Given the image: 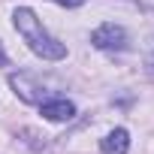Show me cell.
<instances>
[{
    "instance_id": "obj_1",
    "label": "cell",
    "mask_w": 154,
    "mask_h": 154,
    "mask_svg": "<svg viewBox=\"0 0 154 154\" xmlns=\"http://www.w3.org/2000/svg\"><path fill=\"white\" fill-rule=\"evenodd\" d=\"M12 21H15V27H18V33L24 36V42L39 54V57H45V60H60V57H66V45L63 42H57L54 36H48L45 33V27H42V21L30 12V9H15V15H12Z\"/></svg>"
},
{
    "instance_id": "obj_2",
    "label": "cell",
    "mask_w": 154,
    "mask_h": 154,
    "mask_svg": "<svg viewBox=\"0 0 154 154\" xmlns=\"http://www.w3.org/2000/svg\"><path fill=\"white\" fill-rule=\"evenodd\" d=\"M91 42L103 51H124L127 48V30L121 24H100L94 33H91Z\"/></svg>"
},
{
    "instance_id": "obj_3",
    "label": "cell",
    "mask_w": 154,
    "mask_h": 154,
    "mask_svg": "<svg viewBox=\"0 0 154 154\" xmlns=\"http://www.w3.org/2000/svg\"><path fill=\"white\" fill-rule=\"evenodd\" d=\"M9 85H12V91L24 100V103H42V88L30 79L27 72H15V75H9Z\"/></svg>"
},
{
    "instance_id": "obj_4",
    "label": "cell",
    "mask_w": 154,
    "mask_h": 154,
    "mask_svg": "<svg viewBox=\"0 0 154 154\" xmlns=\"http://www.w3.org/2000/svg\"><path fill=\"white\" fill-rule=\"evenodd\" d=\"M42 106V118H48V121H69L72 115H75V106L69 103V100H48V103H39Z\"/></svg>"
},
{
    "instance_id": "obj_5",
    "label": "cell",
    "mask_w": 154,
    "mask_h": 154,
    "mask_svg": "<svg viewBox=\"0 0 154 154\" xmlns=\"http://www.w3.org/2000/svg\"><path fill=\"white\" fill-rule=\"evenodd\" d=\"M127 148H130V133H127L124 127L106 133V139L100 142V151H103V154H127Z\"/></svg>"
},
{
    "instance_id": "obj_6",
    "label": "cell",
    "mask_w": 154,
    "mask_h": 154,
    "mask_svg": "<svg viewBox=\"0 0 154 154\" xmlns=\"http://www.w3.org/2000/svg\"><path fill=\"white\" fill-rule=\"evenodd\" d=\"M145 72H148L151 79H154V48H151V54L145 57Z\"/></svg>"
},
{
    "instance_id": "obj_7",
    "label": "cell",
    "mask_w": 154,
    "mask_h": 154,
    "mask_svg": "<svg viewBox=\"0 0 154 154\" xmlns=\"http://www.w3.org/2000/svg\"><path fill=\"white\" fill-rule=\"evenodd\" d=\"M54 3H60V6H66V9H72V6H82L85 0H54Z\"/></svg>"
},
{
    "instance_id": "obj_8",
    "label": "cell",
    "mask_w": 154,
    "mask_h": 154,
    "mask_svg": "<svg viewBox=\"0 0 154 154\" xmlns=\"http://www.w3.org/2000/svg\"><path fill=\"white\" fill-rule=\"evenodd\" d=\"M0 66H6V51H3V45H0Z\"/></svg>"
}]
</instances>
